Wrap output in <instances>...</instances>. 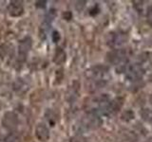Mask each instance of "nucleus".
<instances>
[{
  "label": "nucleus",
  "instance_id": "5",
  "mask_svg": "<svg viewBox=\"0 0 152 142\" xmlns=\"http://www.w3.org/2000/svg\"><path fill=\"white\" fill-rule=\"evenodd\" d=\"M9 13L13 17H18L24 12V7L21 1H12L8 7Z\"/></svg>",
  "mask_w": 152,
  "mask_h": 142
},
{
  "label": "nucleus",
  "instance_id": "13",
  "mask_svg": "<svg viewBox=\"0 0 152 142\" xmlns=\"http://www.w3.org/2000/svg\"><path fill=\"white\" fill-rule=\"evenodd\" d=\"M149 101H150V103L152 104V94H151V96H150V99H149Z\"/></svg>",
  "mask_w": 152,
  "mask_h": 142
},
{
  "label": "nucleus",
  "instance_id": "2",
  "mask_svg": "<svg viewBox=\"0 0 152 142\" xmlns=\"http://www.w3.org/2000/svg\"><path fill=\"white\" fill-rule=\"evenodd\" d=\"M128 40V36L126 33L124 32H110L107 35V44L112 49H117L119 46L125 45Z\"/></svg>",
  "mask_w": 152,
  "mask_h": 142
},
{
  "label": "nucleus",
  "instance_id": "3",
  "mask_svg": "<svg viewBox=\"0 0 152 142\" xmlns=\"http://www.w3.org/2000/svg\"><path fill=\"white\" fill-rule=\"evenodd\" d=\"M126 79L131 82H135V80H141L144 76L145 70L142 67V65L139 64H133L130 65H127L126 69Z\"/></svg>",
  "mask_w": 152,
  "mask_h": 142
},
{
  "label": "nucleus",
  "instance_id": "14",
  "mask_svg": "<svg viewBox=\"0 0 152 142\" xmlns=\"http://www.w3.org/2000/svg\"><path fill=\"white\" fill-rule=\"evenodd\" d=\"M149 80H150V82H152V74L149 76Z\"/></svg>",
  "mask_w": 152,
  "mask_h": 142
},
{
  "label": "nucleus",
  "instance_id": "15",
  "mask_svg": "<svg viewBox=\"0 0 152 142\" xmlns=\"http://www.w3.org/2000/svg\"><path fill=\"white\" fill-rule=\"evenodd\" d=\"M149 122H151V123H152V117H151V118L149 120Z\"/></svg>",
  "mask_w": 152,
  "mask_h": 142
},
{
  "label": "nucleus",
  "instance_id": "9",
  "mask_svg": "<svg viewBox=\"0 0 152 142\" xmlns=\"http://www.w3.org/2000/svg\"><path fill=\"white\" fill-rule=\"evenodd\" d=\"M122 117H123L124 120L129 121L130 120H132V118L134 117V113H133L132 111H126V112H124Z\"/></svg>",
  "mask_w": 152,
  "mask_h": 142
},
{
  "label": "nucleus",
  "instance_id": "4",
  "mask_svg": "<svg viewBox=\"0 0 152 142\" xmlns=\"http://www.w3.org/2000/svg\"><path fill=\"white\" fill-rule=\"evenodd\" d=\"M83 122L84 127H86L87 129H96L102 124V120L100 118V116L96 115V114L88 112L87 116L84 117Z\"/></svg>",
  "mask_w": 152,
  "mask_h": 142
},
{
  "label": "nucleus",
  "instance_id": "11",
  "mask_svg": "<svg viewBox=\"0 0 152 142\" xmlns=\"http://www.w3.org/2000/svg\"><path fill=\"white\" fill-rule=\"evenodd\" d=\"M52 40H53L54 43H57L60 40V34L58 31H54L53 34H52Z\"/></svg>",
  "mask_w": 152,
  "mask_h": 142
},
{
  "label": "nucleus",
  "instance_id": "6",
  "mask_svg": "<svg viewBox=\"0 0 152 142\" xmlns=\"http://www.w3.org/2000/svg\"><path fill=\"white\" fill-rule=\"evenodd\" d=\"M35 135L39 140L46 141L49 139V137H50V132H49V129H48L44 124H39L36 127Z\"/></svg>",
  "mask_w": 152,
  "mask_h": 142
},
{
  "label": "nucleus",
  "instance_id": "10",
  "mask_svg": "<svg viewBox=\"0 0 152 142\" xmlns=\"http://www.w3.org/2000/svg\"><path fill=\"white\" fill-rule=\"evenodd\" d=\"M146 17H147V21L152 25V6L147 8V11H146Z\"/></svg>",
  "mask_w": 152,
  "mask_h": 142
},
{
  "label": "nucleus",
  "instance_id": "12",
  "mask_svg": "<svg viewBox=\"0 0 152 142\" xmlns=\"http://www.w3.org/2000/svg\"><path fill=\"white\" fill-rule=\"evenodd\" d=\"M36 6L39 7V8H45L46 7V1H39V2H37Z\"/></svg>",
  "mask_w": 152,
  "mask_h": 142
},
{
  "label": "nucleus",
  "instance_id": "1",
  "mask_svg": "<svg viewBox=\"0 0 152 142\" xmlns=\"http://www.w3.org/2000/svg\"><path fill=\"white\" fill-rule=\"evenodd\" d=\"M107 59L110 64L118 65L121 71H126L127 67L128 51L126 49H115L108 52Z\"/></svg>",
  "mask_w": 152,
  "mask_h": 142
},
{
  "label": "nucleus",
  "instance_id": "8",
  "mask_svg": "<svg viewBox=\"0 0 152 142\" xmlns=\"http://www.w3.org/2000/svg\"><path fill=\"white\" fill-rule=\"evenodd\" d=\"M59 50H57L56 52V55H55V58H54V62H56L57 64H61L63 63L65 61V52L63 50H61L60 49H58Z\"/></svg>",
  "mask_w": 152,
  "mask_h": 142
},
{
  "label": "nucleus",
  "instance_id": "7",
  "mask_svg": "<svg viewBox=\"0 0 152 142\" xmlns=\"http://www.w3.org/2000/svg\"><path fill=\"white\" fill-rule=\"evenodd\" d=\"M31 46V40L28 37L25 38L20 43V46H19V52H20V54L23 53V55L25 56L28 53V51L30 50Z\"/></svg>",
  "mask_w": 152,
  "mask_h": 142
}]
</instances>
